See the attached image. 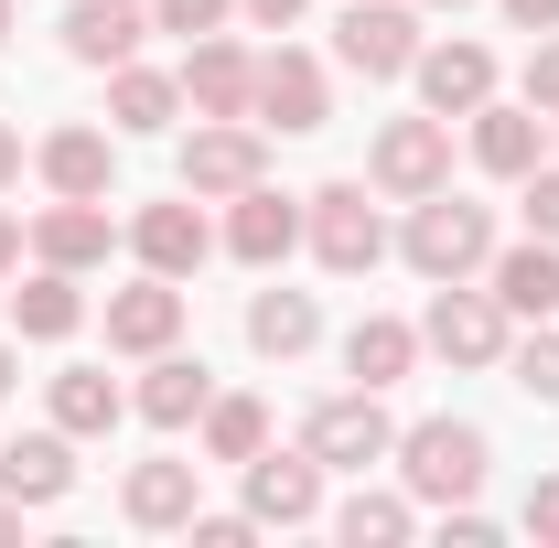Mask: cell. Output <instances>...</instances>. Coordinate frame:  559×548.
Wrapping results in <instances>:
<instances>
[{
  "label": "cell",
  "instance_id": "obj_6",
  "mask_svg": "<svg viewBox=\"0 0 559 548\" xmlns=\"http://www.w3.org/2000/svg\"><path fill=\"white\" fill-rule=\"evenodd\" d=\"M366 183H377V194H399V205L441 194V183H452V119H388L377 151H366Z\"/></svg>",
  "mask_w": 559,
  "mask_h": 548
},
{
  "label": "cell",
  "instance_id": "obj_40",
  "mask_svg": "<svg viewBox=\"0 0 559 548\" xmlns=\"http://www.w3.org/2000/svg\"><path fill=\"white\" fill-rule=\"evenodd\" d=\"M11 183H22V130L0 119V194H11Z\"/></svg>",
  "mask_w": 559,
  "mask_h": 548
},
{
  "label": "cell",
  "instance_id": "obj_20",
  "mask_svg": "<svg viewBox=\"0 0 559 548\" xmlns=\"http://www.w3.org/2000/svg\"><path fill=\"white\" fill-rule=\"evenodd\" d=\"M0 495H11V505H66L75 495V441L66 430H22V441L0 452Z\"/></svg>",
  "mask_w": 559,
  "mask_h": 548
},
{
  "label": "cell",
  "instance_id": "obj_22",
  "mask_svg": "<svg viewBox=\"0 0 559 548\" xmlns=\"http://www.w3.org/2000/svg\"><path fill=\"white\" fill-rule=\"evenodd\" d=\"M226 248H237L248 270H280V259L301 248V205H290V194H270V183H248V194H237V215H226Z\"/></svg>",
  "mask_w": 559,
  "mask_h": 548
},
{
  "label": "cell",
  "instance_id": "obj_13",
  "mask_svg": "<svg viewBox=\"0 0 559 548\" xmlns=\"http://www.w3.org/2000/svg\"><path fill=\"white\" fill-rule=\"evenodd\" d=\"M248 97H259V55L226 44V33H194V55H183V108H194V119H248Z\"/></svg>",
  "mask_w": 559,
  "mask_h": 548
},
{
  "label": "cell",
  "instance_id": "obj_1",
  "mask_svg": "<svg viewBox=\"0 0 559 548\" xmlns=\"http://www.w3.org/2000/svg\"><path fill=\"white\" fill-rule=\"evenodd\" d=\"M399 259H409L419 279H474L495 259V215L485 205H463L452 183L441 194H419L409 205V226H399Z\"/></svg>",
  "mask_w": 559,
  "mask_h": 548
},
{
  "label": "cell",
  "instance_id": "obj_4",
  "mask_svg": "<svg viewBox=\"0 0 559 548\" xmlns=\"http://www.w3.org/2000/svg\"><path fill=\"white\" fill-rule=\"evenodd\" d=\"M301 237H312V259H323L334 279H366L388 248H399V237H388V215L366 205V183H323V194L301 205Z\"/></svg>",
  "mask_w": 559,
  "mask_h": 548
},
{
  "label": "cell",
  "instance_id": "obj_11",
  "mask_svg": "<svg viewBox=\"0 0 559 548\" xmlns=\"http://www.w3.org/2000/svg\"><path fill=\"white\" fill-rule=\"evenodd\" d=\"M162 344H183V279L140 270L130 290H108V355H162Z\"/></svg>",
  "mask_w": 559,
  "mask_h": 548
},
{
  "label": "cell",
  "instance_id": "obj_14",
  "mask_svg": "<svg viewBox=\"0 0 559 548\" xmlns=\"http://www.w3.org/2000/svg\"><path fill=\"white\" fill-rule=\"evenodd\" d=\"M248 516L259 527H312L323 516V463L312 452H259L248 463Z\"/></svg>",
  "mask_w": 559,
  "mask_h": 548
},
{
  "label": "cell",
  "instance_id": "obj_10",
  "mask_svg": "<svg viewBox=\"0 0 559 548\" xmlns=\"http://www.w3.org/2000/svg\"><path fill=\"white\" fill-rule=\"evenodd\" d=\"M130 248H140V270H162V279H194V270L215 259L205 194H173V205H140V215H130Z\"/></svg>",
  "mask_w": 559,
  "mask_h": 548
},
{
  "label": "cell",
  "instance_id": "obj_9",
  "mask_svg": "<svg viewBox=\"0 0 559 548\" xmlns=\"http://www.w3.org/2000/svg\"><path fill=\"white\" fill-rule=\"evenodd\" d=\"M108 248H119V226H108V194H55V205L33 215V259L44 270H108Z\"/></svg>",
  "mask_w": 559,
  "mask_h": 548
},
{
  "label": "cell",
  "instance_id": "obj_31",
  "mask_svg": "<svg viewBox=\"0 0 559 548\" xmlns=\"http://www.w3.org/2000/svg\"><path fill=\"white\" fill-rule=\"evenodd\" d=\"M506 377H516L538 409H559V323H527V334L506 344Z\"/></svg>",
  "mask_w": 559,
  "mask_h": 548
},
{
  "label": "cell",
  "instance_id": "obj_28",
  "mask_svg": "<svg viewBox=\"0 0 559 548\" xmlns=\"http://www.w3.org/2000/svg\"><path fill=\"white\" fill-rule=\"evenodd\" d=\"M248 344H259L270 366L312 355V344H323V312H312V290H259V301H248Z\"/></svg>",
  "mask_w": 559,
  "mask_h": 548
},
{
  "label": "cell",
  "instance_id": "obj_38",
  "mask_svg": "<svg viewBox=\"0 0 559 548\" xmlns=\"http://www.w3.org/2000/svg\"><path fill=\"white\" fill-rule=\"evenodd\" d=\"M506 22L516 33H559V0H506Z\"/></svg>",
  "mask_w": 559,
  "mask_h": 548
},
{
  "label": "cell",
  "instance_id": "obj_15",
  "mask_svg": "<svg viewBox=\"0 0 559 548\" xmlns=\"http://www.w3.org/2000/svg\"><path fill=\"white\" fill-rule=\"evenodd\" d=\"M55 33H66V55H75V65H97V75H108V65H130V55H140V33H151V0H75Z\"/></svg>",
  "mask_w": 559,
  "mask_h": 548
},
{
  "label": "cell",
  "instance_id": "obj_19",
  "mask_svg": "<svg viewBox=\"0 0 559 548\" xmlns=\"http://www.w3.org/2000/svg\"><path fill=\"white\" fill-rule=\"evenodd\" d=\"M485 279H495V301H506L516 323H559V248H549V237H516V248H495Z\"/></svg>",
  "mask_w": 559,
  "mask_h": 548
},
{
  "label": "cell",
  "instance_id": "obj_25",
  "mask_svg": "<svg viewBox=\"0 0 559 548\" xmlns=\"http://www.w3.org/2000/svg\"><path fill=\"white\" fill-rule=\"evenodd\" d=\"M205 398H215V377L194 366V355H173V344H162V355H151V377H140V398H130V409L151 419V430H194V419H205Z\"/></svg>",
  "mask_w": 559,
  "mask_h": 548
},
{
  "label": "cell",
  "instance_id": "obj_24",
  "mask_svg": "<svg viewBox=\"0 0 559 548\" xmlns=\"http://www.w3.org/2000/svg\"><path fill=\"white\" fill-rule=\"evenodd\" d=\"M183 119V75H162V65H108V130H130V140H151V130H173Z\"/></svg>",
  "mask_w": 559,
  "mask_h": 548
},
{
  "label": "cell",
  "instance_id": "obj_12",
  "mask_svg": "<svg viewBox=\"0 0 559 548\" xmlns=\"http://www.w3.org/2000/svg\"><path fill=\"white\" fill-rule=\"evenodd\" d=\"M334 55H345L355 75H409L419 65V11H399V0H345Z\"/></svg>",
  "mask_w": 559,
  "mask_h": 548
},
{
  "label": "cell",
  "instance_id": "obj_37",
  "mask_svg": "<svg viewBox=\"0 0 559 548\" xmlns=\"http://www.w3.org/2000/svg\"><path fill=\"white\" fill-rule=\"evenodd\" d=\"M237 11H248V22H270V33H290V22H301L312 0H237Z\"/></svg>",
  "mask_w": 559,
  "mask_h": 548
},
{
  "label": "cell",
  "instance_id": "obj_7",
  "mask_svg": "<svg viewBox=\"0 0 559 548\" xmlns=\"http://www.w3.org/2000/svg\"><path fill=\"white\" fill-rule=\"evenodd\" d=\"M301 452H312L323 474H366V463L399 452V430H388V409H377V388H345V398H323V409L301 419Z\"/></svg>",
  "mask_w": 559,
  "mask_h": 548
},
{
  "label": "cell",
  "instance_id": "obj_17",
  "mask_svg": "<svg viewBox=\"0 0 559 548\" xmlns=\"http://www.w3.org/2000/svg\"><path fill=\"white\" fill-rule=\"evenodd\" d=\"M194 505H205V474L173 463V452H162V463H130V484H119V516L151 527V538H162V527H194Z\"/></svg>",
  "mask_w": 559,
  "mask_h": 548
},
{
  "label": "cell",
  "instance_id": "obj_27",
  "mask_svg": "<svg viewBox=\"0 0 559 548\" xmlns=\"http://www.w3.org/2000/svg\"><path fill=\"white\" fill-rule=\"evenodd\" d=\"M409 366H419V323H399V312H366V323L345 334V377H355V388H377V398H388Z\"/></svg>",
  "mask_w": 559,
  "mask_h": 548
},
{
  "label": "cell",
  "instance_id": "obj_39",
  "mask_svg": "<svg viewBox=\"0 0 559 548\" xmlns=\"http://www.w3.org/2000/svg\"><path fill=\"white\" fill-rule=\"evenodd\" d=\"M22 248H33V237H22V215H11V205H0V279H11V270H22Z\"/></svg>",
  "mask_w": 559,
  "mask_h": 548
},
{
  "label": "cell",
  "instance_id": "obj_32",
  "mask_svg": "<svg viewBox=\"0 0 559 548\" xmlns=\"http://www.w3.org/2000/svg\"><path fill=\"white\" fill-rule=\"evenodd\" d=\"M516 205H527V237H549V248H559V162H538V172L516 183Z\"/></svg>",
  "mask_w": 559,
  "mask_h": 548
},
{
  "label": "cell",
  "instance_id": "obj_5",
  "mask_svg": "<svg viewBox=\"0 0 559 548\" xmlns=\"http://www.w3.org/2000/svg\"><path fill=\"white\" fill-rule=\"evenodd\" d=\"M248 183H270V130L259 119H194V140H183V194L237 205Z\"/></svg>",
  "mask_w": 559,
  "mask_h": 548
},
{
  "label": "cell",
  "instance_id": "obj_16",
  "mask_svg": "<svg viewBox=\"0 0 559 548\" xmlns=\"http://www.w3.org/2000/svg\"><path fill=\"white\" fill-rule=\"evenodd\" d=\"M419 97H430V119H474L495 97V55L485 44H419Z\"/></svg>",
  "mask_w": 559,
  "mask_h": 548
},
{
  "label": "cell",
  "instance_id": "obj_2",
  "mask_svg": "<svg viewBox=\"0 0 559 548\" xmlns=\"http://www.w3.org/2000/svg\"><path fill=\"white\" fill-rule=\"evenodd\" d=\"M485 463H495V452H485L474 419H419V430H399V474H409V495L441 505V516L485 495Z\"/></svg>",
  "mask_w": 559,
  "mask_h": 548
},
{
  "label": "cell",
  "instance_id": "obj_43",
  "mask_svg": "<svg viewBox=\"0 0 559 548\" xmlns=\"http://www.w3.org/2000/svg\"><path fill=\"white\" fill-rule=\"evenodd\" d=\"M11 22H22V0H0V44H11Z\"/></svg>",
  "mask_w": 559,
  "mask_h": 548
},
{
  "label": "cell",
  "instance_id": "obj_34",
  "mask_svg": "<svg viewBox=\"0 0 559 548\" xmlns=\"http://www.w3.org/2000/svg\"><path fill=\"white\" fill-rule=\"evenodd\" d=\"M527 108H538V119L559 108V33H538V55H527Z\"/></svg>",
  "mask_w": 559,
  "mask_h": 548
},
{
  "label": "cell",
  "instance_id": "obj_35",
  "mask_svg": "<svg viewBox=\"0 0 559 548\" xmlns=\"http://www.w3.org/2000/svg\"><path fill=\"white\" fill-rule=\"evenodd\" d=\"M183 538H194V548H248V538H259V516H205V505H194Z\"/></svg>",
  "mask_w": 559,
  "mask_h": 548
},
{
  "label": "cell",
  "instance_id": "obj_21",
  "mask_svg": "<svg viewBox=\"0 0 559 548\" xmlns=\"http://www.w3.org/2000/svg\"><path fill=\"white\" fill-rule=\"evenodd\" d=\"M44 183L55 194H108L119 183V130H86V119H66V130H44Z\"/></svg>",
  "mask_w": 559,
  "mask_h": 548
},
{
  "label": "cell",
  "instance_id": "obj_23",
  "mask_svg": "<svg viewBox=\"0 0 559 548\" xmlns=\"http://www.w3.org/2000/svg\"><path fill=\"white\" fill-rule=\"evenodd\" d=\"M44 398H55V430H66V441H108V430L130 419V388H119L108 366H66Z\"/></svg>",
  "mask_w": 559,
  "mask_h": 548
},
{
  "label": "cell",
  "instance_id": "obj_8",
  "mask_svg": "<svg viewBox=\"0 0 559 548\" xmlns=\"http://www.w3.org/2000/svg\"><path fill=\"white\" fill-rule=\"evenodd\" d=\"M248 119H259V130H280V140L323 130V119H334V86H323V65H312L301 44L259 55V97H248Z\"/></svg>",
  "mask_w": 559,
  "mask_h": 548
},
{
  "label": "cell",
  "instance_id": "obj_29",
  "mask_svg": "<svg viewBox=\"0 0 559 548\" xmlns=\"http://www.w3.org/2000/svg\"><path fill=\"white\" fill-rule=\"evenodd\" d=\"M194 430H205V463H237V474L270 452V409H259V398H205Z\"/></svg>",
  "mask_w": 559,
  "mask_h": 548
},
{
  "label": "cell",
  "instance_id": "obj_36",
  "mask_svg": "<svg viewBox=\"0 0 559 548\" xmlns=\"http://www.w3.org/2000/svg\"><path fill=\"white\" fill-rule=\"evenodd\" d=\"M516 527H527L538 548H559V474H549V484H527V516H516Z\"/></svg>",
  "mask_w": 559,
  "mask_h": 548
},
{
  "label": "cell",
  "instance_id": "obj_42",
  "mask_svg": "<svg viewBox=\"0 0 559 548\" xmlns=\"http://www.w3.org/2000/svg\"><path fill=\"white\" fill-rule=\"evenodd\" d=\"M11 388H22V355H11V344H0V398H11Z\"/></svg>",
  "mask_w": 559,
  "mask_h": 548
},
{
  "label": "cell",
  "instance_id": "obj_3",
  "mask_svg": "<svg viewBox=\"0 0 559 548\" xmlns=\"http://www.w3.org/2000/svg\"><path fill=\"white\" fill-rule=\"evenodd\" d=\"M506 344H516V312L474 290V279H430V312H419V355H441V366H506Z\"/></svg>",
  "mask_w": 559,
  "mask_h": 548
},
{
  "label": "cell",
  "instance_id": "obj_45",
  "mask_svg": "<svg viewBox=\"0 0 559 548\" xmlns=\"http://www.w3.org/2000/svg\"><path fill=\"white\" fill-rule=\"evenodd\" d=\"M549 151H559V108H549Z\"/></svg>",
  "mask_w": 559,
  "mask_h": 548
},
{
  "label": "cell",
  "instance_id": "obj_41",
  "mask_svg": "<svg viewBox=\"0 0 559 548\" xmlns=\"http://www.w3.org/2000/svg\"><path fill=\"white\" fill-rule=\"evenodd\" d=\"M22 516H33V505H11V495H0V538H22Z\"/></svg>",
  "mask_w": 559,
  "mask_h": 548
},
{
  "label": "cell",
  "instance_id": "obj_33",
  "mask_svg": "<svg viewBox=\"0 0 559 548\" xmlns=\"http://www.w3.org/2000/svg\"><path fill=\"white\" fill-rule=\"evenodd\" d=\"M226 11H237V0H151V33H183V44H194V33L226 22Z\"/></svg>",
  "mask_w": 559,
  "mask_h": 548
},
{
  "label": "cell",
  "instance_id": "obj_44",
  "mask_svg": "<svg viewBox=\"0 0 559 548\" xmlns=\"http://www.w3.org/2000/svg\"><path fill=\"white\" fill-rule=\"evenodd\" d=\"M430 11H474V0H430Z\"/></svg>",
  "mask_w": 559,
  "mask_h": 548
},
{
  "label": "cell",
  "instance_id": "obj_18",
  "mask_svg": "<svg viewBox=\"0 0 559 548\" xmlns=\"http://www.w3.org/2000/svg\"><path fill=\"white\" fill-rule=\"evenodd\" d=\"M474 162H485L495 183H527V172H538V162H549V119H538V108H527V97H516V108H474Z\"/></svg>",
  "mask_w": 559,
  "mask_h": 548
},
{
  "label": "cell",
  "instance_id": "obj_26",
  "mask_svg": "<svg viewBox=\"0 0 559 548\" xmlns=\"http://www.w3.org/2000/svg\"><path fill=\"white\" fill-rule=\"evenodd\" d=\"M75 323H86V290H75V270H44V259H33V279L11 290V334H22V344H66Z\"/></svg>",
  "mask_w": 559,
  "mask_h": 548
},
{
  "label": "cell",
  "instance_id": "obj_30",
  "mask_svg": "<svg viewBox=\"0 0 559 548\" xmlns=\"http://www.w3.org/2000/svg\"><path fill=\"white\" fill-rule=\"evenodd\" d=\"M419 527V495H366V484H355L345 505H334V538L345 548H399Z\"/></svg>",
  "mask_w": 559,
  "mask_h": 548
}]
</instances>
